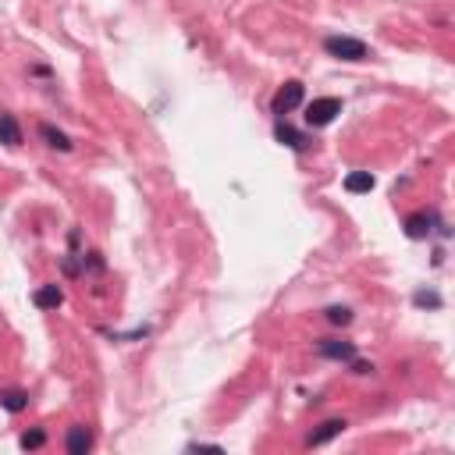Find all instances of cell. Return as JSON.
<instances>
[{
    "label": "cell",
    "instance_id": "obj_1",
    "mask_svg": "<svg viewBox=\"0 0 455 455\" xmlns=\"http://www.w3.org/2000/svg\"><path fill=\"white\" fill-rule=\"evenodd\" d=\"M324 50L331 57H338V61H367L370 57V46L363 39H356V36H327Z\"/></svg>",
    "mask_w": 455,
    "mask_h": 455
},
{
    "label": "cell",
    "instance_id": "obj_2",
    "mask_svg": "<svg viewBox=\"0 0 455 455\" xmlns=\"http://www.w3.org/2000/svg\"><path fill=\"white\" fill-rule=\"evenodd\" d=\"M341 114V100L338 96H317L310 107H306V125H313V128H324V125H331L334 118Z\"/></svg>",
    "mask_w": 455,
    "mask_h": 455
},
{
    "label": "cell",
    "instance_id": "obj_3",
    "mask_svg": "<svg viewBox=\"0 0 455 455\" xmlns=\"http://www.w3.org/2000/svg\"><path fill=\"white\" fill-rule=\"evenodd\" d=\"M303 96H306L303 82H284V86L274 93L270 107H274V114H289V110H296V107L303 103Z\"/></svg>",
    "mask_w": 455,
    "mask_h": 455
},
{
    "label": "cell",
    "instance_id": "obj_4",
    "mask_svg": "<svg viewBox=\"0 0 455 455\" xmlns=\"http://www.w3.org/2000/svg\"><path fill=\"white\" fill-rule=\"evenodd\" d=\"M317 352L324 360H338V363H352L356 360V345H352V341H334V338H324L320 345H317Z\"/></svg>",
    "mask_w": 455,
    "mask_h": 455
},
{
    "label": "cell",
    "instance_id": "obj_5",
    "mask_svg": "<svg viewBox=\"0 0 455 455\" xmlns=\"http://www.w3.org/2000/svg\"><path fill=\"white\" fill-rule=\"evenodd\" d=\"M65 448H68V455H86V451L93 448V434H89V427H82V423L68 427V434H65Z\"/></svg>",
    "mask_w": 455,
    "mask_h": 455
},
{
    "label": "cell",
    "instance_id": "obj_6",
    "mask_svg": "<svg viewBox=\"0 0 455 455\" xmlns=\"http://www.w3.org/2000/svg\"><path fill=\"white\" fill-rule=\"evenodd\" d=\"M345 427H349L345 420H327V423H320V427H317V430L306 437V444H310V448H320V444L334 441V437H338L341 430H345Z\"/></svg>",
    "mask_w": 455,
    "mask_h": 455
},
{
    "label": "cell",
    "instance_id": "obj_7",
    "mask_svg": "<svg viewBox=\"0 0 455 455\" xmlns=\"http://www.w3.org/2000/svg\"><path fill=\"white\" fill-rule=\"evenodd\" d=\"M430 224H434V217L427 210H416V213L406 217V235L409 239H427L430 235Z\"/></svg>",
    "mask_w": 455,
    "mask_h": 455
},
{
    "label": "cell",
    "instance_id": "obj_8",
    "mask_svg": "<svg viewBox=\"0 0 455 455\" xmlns=\"http://www.w3.org/2000/svg\"><path fill=\"white\" fill-rule=\"evenodd\" d=\"M32 303H36V310H57V306L65 303V296H61V289H57V284H43V289H36Z\"/></svg>",
    "mask_w": 455,
    "mask_h": 455
},
{
    "label": "cell",
    "instance_id": "obj_9",
    "mask_svg": "<svg viewBox=\"0 0 455 455\" xmlns=\"http://www.w3.org/2000/svg\"><path fill=\"white\" fill-rule=\"evenodd\" d=\"M0 143L4 146H22V128L15 121V114H0Z\"/></svg>",
    "mask_w": 455,
    "mask_h": 455
},
{
    "label": "cell",
    "instance_id": "obj_10",
    "mask_svg": "<svg viewBox=\"0 0 455 455\" xmlns=\"http://www.w3.org/2000/svg\"><path fill=\"white\" fill-rule=\"evenodd\" d=\"M274 136H277L284 146H292V150H306V146H310V143H306V136H303V132H296L289 121H277V125H274Z\"/></svg>",
    "mask_w": 455,
    "mask_h": 455
},
{
    "label": "cell",
    "instance_id": "obj_11",
    "mask_svg": "<svg viewBox=\"0 0 455 455\" xmlns=\"http://www.w3.org/2000/svg\"><path fill=\"white\" fill-rule=\"evenodd\" d=\"M377 182H374V175L370 171H352V175L345 178V192H352V196H363V192H370Z\"/></svg>",
    "mask_w": 455,
    "mask_h": 455
},
{
    "label": "cell",
    "instance_id": "obj_12",
    "mask_svg": "<svg viewBox=\"0 0 455 455\" xmlns=\"http://www.w3.org/2000/svg\"><path fill=\"white\" fill-rule=\"evenodd\" d=\"M39 136L46 139V146H50V150H61V153H68V150H72V139H68L61 128H53V125H39Z\"/></svg>",
    "mask_w": 455,
    "mask_h": 455
},
{
    "label": "cell",
    "instance_id": "obj_13",
    "mask_svg": "<svg viewBox=\"0 0 455 455\" xmlns=\"http://www.w3.org/2000/svg\"><path fill=\"white\" fill-rule=\"evenodd\" d=\"M0 406H4L8 413H22L29 406V395L25 391H4V395H0Z\"/></svg>",
    "mask_w": 455,
    "mask_h": 455
},
{
    "label": "cell",
    "instance_id": "obj_14",
    "mask_svg": "<svg viewBox=\"0 0 455 455\" xmlns=\"http://www.w3.org/2000/svg\"><path fill=\"white\" fill-rule=\"evenodd\" d=\"M327 320L338 324V327H345V324L352 320V310H349V306H331V310H327Z\"/></svg>",
    "mask_w": 455,
    "mask_h": 455
},
{
    "label": "cell",
    "instance_id": "obj_15",
    "mask_svg": "<svg viewBox=\"0 0 455 455\" xmlns=\"http://www.w3.org/2000/svg\"><path fill=\"white\" fill-rule=\"evenodd\" d=\"M43 444H46V434H43V430H25V434H22V448H25V451H29V448H43Z\"/></svg>",
    "mask_w": 455,
    "mask_h": 455
},
{
    "label": "cell",
    "instance_id": "obj_16",
    "mask_svg": "<svg viewBox=\"0 0 455 455\" xmlns=\"http://www.w3.org/2000/svg\"><path fill=\"white\" fill-rule=\"evenodd\" d=\"M413 303H416V306H434V310H437V306H441V296H434V292H416Z\"/></svg>",
    "mask_w": 455,
    "mask_h": 455
},
{
    "label": "cell",
    "instance_id": "obj_17",
    "mask_svg": "<svg viewBox=\"0 0 455 455\" xmlns=\"http://www.w3.org/2000/svg\"><path fill=\"white\" fill-rule=\"evenodd\" d=\"M352 367H356V374H370V370H374V367L363 363V360H352Z\"/></svg>",
    "mask_w": 455,
    "mask_h": 455
}]
</instances>
